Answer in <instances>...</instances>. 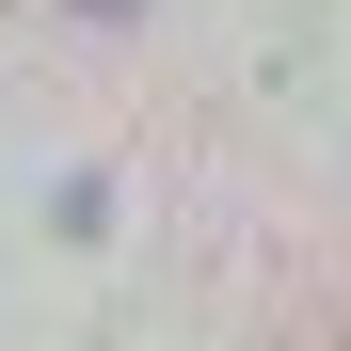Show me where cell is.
Returning <instances> with one entry per match:
<instances>
[{"mask_svg": "<svg viewBox=\"0 0 351 351\" xmlns=\"http://www.w3.org/2000/svg\"><path fill=\"white\" fill-rule=\"evenodd\" d=\"M96 16H112V0H96Z\"/></svg>", "mask_w": 351, "mask_h": 351, "instance_id": "1", "label": "cell"}]
</instances>
